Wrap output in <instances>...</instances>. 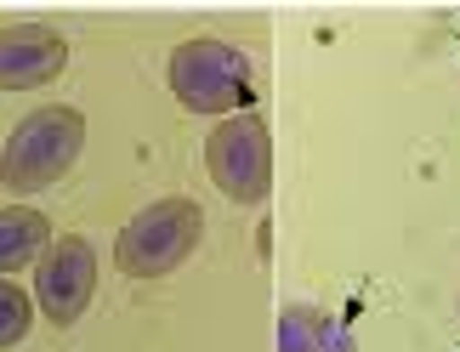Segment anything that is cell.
<instances>
[{"label": "cell", "instance_id": "3", "mask_svg": "<svg viewBox=\"0 0 460 352\" xmlns=\"http://www.w3.org/2000/svg\"><path fill=\"white\" fill-rule=\"evenodd\" d=\"M199 239H205V210L193 199H182V193H171V199L143 205L126 227H119L114 268L126 278H165L199 251Z\"/></svg>", "mask_w": 460, "mask_h": 352}, {"label": "cell", "instance_id": "9", "mask_svg": "<svg viewBox=\"0 0 460 352\" xmlns=\"http://www.w3.org/2000/svg\"><path fill=\"white\" fill-rule=\"evenodd\" d=\"M29 324H34V295L17 278H0V352L23 341Z\"/></svg>", "mask_w": 460, "mask_h": 352}, {"label": "cell", "instance_id": "8", "mask_svg": "<svg viewBox=\"0 0 460 352\" xmlns=\"http://www.w3.org/2000/svg\"><path fill=\"white\" fill-rule=\"evenodd\" d=\"M279 352H358V347H352L341 319L296 302V307H285V319H279Z\"/></svg>", "mask_w": 460, "mask_h": 352}, {"label": "cell", "instance_id": "6", "mask_svg": "<svg viewBox=\"0 0 460 352\" xmlns=\"http://www.w3.org/2000/svg\"><path fill=\"white\" fill-rule=\"evenodd\" d=\"M68 63V40L51 23H6L0 29V92H34L58 80Z\"/></svg>", "mask_w": 460, "mask_h": 352}, {"label": "cell", "instance_id": "2", "mask_svg": "<svg viewBox=\"0 0 460 352\" xmlns=\"http://www.w3.org/2000/svg\"><path fill=\"white\" fill-rule=\"evenodd\" d=\"M165 80H171V97L182 102L188 114H217V119H234L256 102V68L239 46L227 40H210V34H193L171 51L165 63Z\"/></svg>", "mask_w": 460, "mask_h": 352}, {"label": "cell", "instance_id": "5", "mask_svg": "<svg viewBox=\"0 0 460 352\" xmlns=\"http://www.w3.org/2000/svg\"><path fill=\"white\" fill-rule=\"evenodd\" d=\"M97 295V251L92 239L80 233H63L46 244V256L34 261V307L46 312L51 330H68L80 324V312L92 307Z\"/></svg>", "mask_w": 460, "mask_h": 352}, {"label": "cell", "instance_id": "4", "mask_svg": "<svg viewBox=\"0 0 460 352\" xmlns=\"http://www.w3.org/2000/svg\"><path fill=\"white\" fill-rule=\"evenodd\" d=\"M205 171L234 205H244V210L268 205V193H273V131H268V114L244 109L234 119H222V126H210Z\"/></svg>", "mask_w": 460, "mask_h": 352}, {"label": "cell", "instance_id": "7", "mask_svg": "<svg viewBox=\"0 0 460 352\" xmlns=\"http://www.w3.org/2000/svg\"><path fill=\"white\" fill-rule=\"evenodd\" d=\"M46 244H51L46 210H34V205L0 210V278H17L23 268H34V261L46 256Z\"/></svg>", "mask_w": 460, "mask_h": 352}, {"label": "cell", "instance_id": "1", "mask_svg": "<svg viewBox=\"0 0 460 352\" xmlns=\"http://www.w3.org/2000/svg\"><path fill=\"white\" fill-rule=\"evenodd\" d=\"M80 148H85V114L63 109V102H46V109H34L12 126L6 148H0V188L12 199L58 188L75 171Z\"/></svg>", "mask_w": 460, "mask_h": 352}, {"label": "cell", "instance_id": "10", "mask_svg": "<svg viewBox=\"0 0 460 352\" xmlns=\"http://www.w3.org/2000/svg\"><path fill=\"white\" fill-rule=\"evenodd\" d=\"M0 148H6V143H0Z\"/></svg>", "mask_w": 460, "mask_h": 352}]
</instances>
